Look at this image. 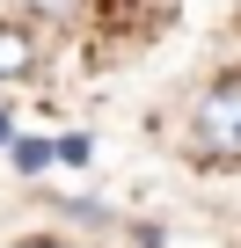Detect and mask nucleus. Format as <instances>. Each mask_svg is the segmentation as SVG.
I'll return each mask as SVG.
<instances>
[{
  "label": "nucleus",
  "instance_id": "obj_3",
  "mask_svg": "<svg viewBox=\"0 0 241 248\" xmlns=\"http://www.w3.org/2000/svg\"><path fill=\"white\" fill-rule=\"evenodd\" d=\"M15 248H73V241H66V233H22Z\"/></svg>",
  "mask_w": 241,
  "mask_h": 248
},
{
  "label": "nucleus",
  "instance_id": "obj_1",
  "mask_svg": "<svg viewBox=\"0 0 241 248\" xmlns=\"http://www.w3.org/2000/svg\"><path fill=\"white\" fill-rule=\"evenodd\" d=\"M190 139L205 161H241V80H212L190 109Z\"/></svg>",
  "mask_w": 241,
  "mask_h": 248
},
{
  "label": "nucleus",
  "instance_id": "obj_2",
  "mask_svg": "<svg viewBox=\"0 0 241 248\" xmlns=\"http://www.w3.org/2000/svg\"><path fill=\"white\" fill-rule=\"evenodd\" d=\"M37 73V30L0 15V80H30Z\"/></svg>",
  "mask_w": 241,
  "mask_h": 248
},
{
  "label": "nucleus",
  "instance_id": "obj_4",
  "mask_svg": "<svg viewBox=\"0 0 241 248\" xmlns=\"http://www.w3.org/2000/svg\"><path fill=\"white\" fill-rule=\"evenodd\" d=\"M30 15H73V0H22Z\"/></svg>",
  "mask_w": 241,
  "mask_h": 248
}]
</instances>
